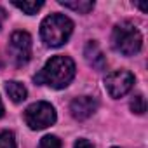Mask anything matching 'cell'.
<instances>
[{"label":"cell","mask_w":148,"mask_h":148,"mask_svg":"<svg viewBox=\"0 0 148 148\" xmlns=\"http://www.w3.org/2000/svg\"><path fill=\"white\" fill-rule=\"evenodd\" d=\"M12 5L18 7L19 11H23L25 14L32 16V14H37V12L44 7V2H42V0H38V2H18V0H14Z\"/></svg>","instance_id":"cell-11"},{"label":"cell","mask_w":148,"mask_h":148,"mask_svg":"<svg viewBox=\"0 0 148 148\" xmlns=\"http://www.w3.org/2000/svg\"><path fill=\"white\" fill-rule=\"evenodd\" d=\"M71 32H73L71 19L58 12L47 16L40 25V37L44 44L49 47H61L63 44H66Z\"/></svg>","instance_id":"cell-2"},{"label":"cell","mask_w":148,"mask_h":148,"mask_svg":"<svg viewBox=\"0 0 148 148\" xmlns=\"http://www.w3.org/2000/svg\"><path fill=\"white\" fill-rule=\"evenodd\" d=\"M75 79V63L68 56L51 58L44 68L33 77L38 86H49L52 89H64Z\"/></svg>","instance_id":"cell-1"},{"label":"cell","mask_w":148,"mask_h":148,"mask_svg":"<svg viewBox=\"0 0 148 148\" xmlns=\"http://www.w3.org/2000/svg\"><path fill=\"white\" fill-rule=\"evenodd\" d=\"M131 110H132L134 113H138V115H143V113L146 112V103H145V98H143L141 94H138V96L132 98V101H131Z\"/></svg>","instance_id":"cell-14"},{"label":"cell","mask_w":148,"mask_h":148,"mask_svg":"<svg viewBox=\"0 0 148 148\" xmlns=\"http://www.w3.org/2000/svg\"><path fill=\"white\" fill-rule=\"evenodd\" d=\"M112 45L124 56H134L141 51L143 37L132 21H120L112 32Z\"/></svg>","instance_id":"cell-3"},{"label":"cell","mask_w":148,"mask_h":148,"mask_svg":"<svg viewBox=\"0 0 148 148\" xmlns=\"http://www.w3.org/2000/svg\"><path fill=\"white\" fill-rule=\"evenodd\" d=\"M4 115V105H2V99H0V117Z\"/></svg>","instance_id":"cell-17"},{"label":"cell","mask_w":148,"mask_h":148,"mask_svg":"<svg viewBox=\"0 0 148 148\" xmlns=\"http://www.w3.org/2000/svg\"><path fill=\"white\" fill-rule=\"evenodd\" d=\"M5 91H7V94H9V98L14 101V103H21V101H25L26 99V87L21 84V82H18V80H9V82H5Z\"/></svg>","instance_id":"cell-9"},{"label":"cell","mask_w":148,"mask_h":148,"mask_svg":"<svg viewBox=\"0 0 148 148\" xmlns=\"http://www.w3.org/2000/svg\"><path fill=\"white\" fill-rule=\"evenodd\" d=\"M25 122L32 131H40L56 122V110L47 101H37L25 110Z\"/></svg>","instance_id":"cell-4"},{"label":"cell","mask_w":148,"mask_h":148,"mask_svg":"<svg viewBox=\"0 0 148 148\" xmlns=\"http://www.w3.org/2000/svg\"><path fill=\"white\" fill-rule=\"evenodd\" d=\"M59 5L66 7V9H71L75 11L79 14H87L89 11L94 9V2H91V0H75V2H66V0H59Z\"/></svg>","instance_id":"cell-10"},{"label":"cell","mask_w":148,"mask_h":148,"mask_svg":"<svg viewBox=\"0 0 148 148\" xmlns=\"http://www.w3.org/2000/svg\"><path fill=\"white\" fill-rule=\"evenodd\" d=\"M0 148H16V138L11 131L0 132Z\"/></svg>","instance_id":"cell-12"},{"label":"cell","mask_w":148,"mask_h":148,"mask_svg":"<svg viewBox=\"0 0 148 148\" xmlns=\"http://www.w3.org/2000/svg\"><path fill=\"white\" fill-rule=\"evenodd\" d=\"M134 86V75L127 70H117L106 75L105 79V89L112 98H122L125 96Z\"/></svg>","instance_id":"cell-6"},{"label":"cell","mask_w":148,"mask_h":148,"mask_svg":"<svg viewBox=\"0 0 148 148\" xmlns=\"http://www.w3.org/2000/svg\"><path fill=\"white\" fill-rule=\"evenodd\" d=\"M9 56L16 66H23L30 61L32 56V37L28 32H14L11 35L9 45H7Z\"/></svg>","instance_id":"cell-5"},{"label":"cell","mask_w":148,"mask_h":148,"mask_svg":"<svg viewBox=\"0 0 148 148\" xmlns=\"http://www.w3.org/2000/svg\"><path fill=\"white\" fill-rule=\"evenodd\" d=\"M38 148H61V141L58 136H52V134H47L40 139L38 143Z\"/></svg>","instance_id":"cell-13"},{"label":"cell","mask_w":148,"mask_h":148,"mask_svg":"<svg viewBox=\"0 0 148 148\" xmlns=\"http://www.w3.org/2000/svg\"><path fill=\"white\" fill-rule=\"evenodd\" d=\"M84 56H86V61L89 66H92L96 71H103L106 68V58L103 54V51L99 49L98 42L91 40L86 44V49H84Z\"/></svg>","instance_id":"cell-8"},{"label":"cell","mask_w":148,"mask_h":148,"mask_svg":"<svg viewBox=\"0 0 148 148\" xmlns=\"http://www.w3.org/2000/svg\"><path fill=\"white\" fill-rule=\"evenodd\" d=\"M5 18H7V12H5V9H2V7H0V30H2V25H4Z\"/></svg>","instance_id":"cell-16"},{"label":"cell","mask_w":148,"mask_h":148,"mask_svg":"<svg viewBox=\"0 0 148 148\" xmlns=\"http://www.w3.org/2000/svg\"><path fill=\"white\" fill-rule=\"evenodd\" d=\"M96 110H98V101L91 96H79L70 103V113L77 120L89 119Z\"/></svg>","instance_id":"cell-7"},{"label":"cell","mask_w":148,"mask_h":148,"mask_svg":"<svg viewBox=\"0 0 148 148\" xmlns=\"http://www.w3.org/2000/svg\"><path fill=\"white\" fill-rule=\"evenodd\" d=\"M73 148H94L92 146V143L91 141H87V139H77V143H75V146H73Z\"/></svg>","instance_id":"cell-15"}]
</instances>
